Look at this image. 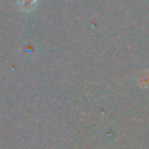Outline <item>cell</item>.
Here are the masks:
<instances>
[{"label": "cell", "mask_w": 149, "mask_h": 149, "mask_svg": "<svg viewBox=\"0 0 149 149\" xmlns=\"http://www.w3.org/2000/svg\"><path fill=\"white\" fill-rule=\"evenodd\" d=\"M19 6L24 12H30L36 6V0H19Z\"/></svg>", "instance_id": "6da1fadb"}]
</instances>
